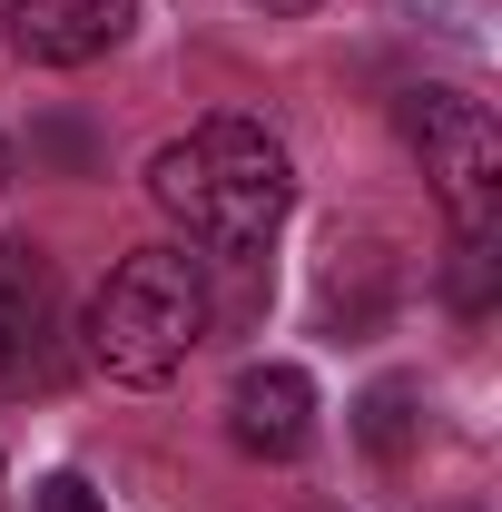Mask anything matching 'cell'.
<instances>
[{"label":"cell","mask_w":502,"mask_h":512,"mask_svg":"<svg viewBox=\"0 0 502 512\" xmlns=\"http://www.w3.org/2000/svg\"><path fill=\"white\" fill-rule=\"evenodd\" d=\"M148 197L188 227V247L266 256L286 207H296V168H286V138L266 119H197L188 138H168L148 158Z\"/></svg>","instance_id":"obj_1"},{"label":"cell","mask_w":502,"mask_h":512,"mask_svg":"<svg viewBox=\"0 0 502 512\" xmlns=\"http://www.w3.org/2000/svg\"><path fill=\"white\" fill-rule=\"evenodd\" d=\"M217 325V286L207 256L188 247H138L109 266V286L89 296V365L109 384H168L207 345Z\"/></svg>","instance_id":"obj_2"},{"label":"cell","mask_w":502,"mask_h":512,"mask_svg":"<svg viewBox=\"0 0 502 512\" xmlns=\"http://www.w3.org/2000/svg\"><path fill=\"white\" fill-rule=\"evenodd\" d=\"M404 138H414V158L434 178L453 237H493V217H502V128H493V109L463 99V89H414L404 99Z\"/></svg>","instance_id":"obj_3"},{"label":"cell","mask_w":502,"mask_h":512,"mask_svg":"<svg viewBox=\"0 0 502 512\" xmlns=\"http://www.w3.org/2000/svg\"><path fill=\"white\" fill-rule=\"evenodd\" d=\"M227 434H237V453H256V463H296V453L315 444L306 365H247V375L227 384Z\"/></svg>","instance_id":"obj_4"},{"label":"cell","mask_w":502,"mask_h":512,"mask_svg":"<svg viewBox=\"0 0 502 512\" xmlns=\"http://www.w3.org/2000/svg\"><path fill=\"white\" fill-rule=\"evenodd\" d=\"M138 20V0H10V50L40 69H89L109 60Z\"/></svg>","instance_id":"obj_5"},{"label":"cell","mask_w":502,"mask_h":512,"mask_svg":"<svg viewBox=\"0 0 502 512\" xmlns=\"http://www.w3.org/2000/svg\"><path fill=\"white\" fill-rule=\"evenodd\" d=\"M0 335H10V365H20V345L50 335V266H40V247H0Z\"/></svg>","instance_id":"obj_6"},{"label":"cell","mask_w":502,"mask_h":512,"mask_svg":"<svg viewBox=\"0 0 502 512\" xmlns=\"http://www.w3.org/2000/svg\"><path fill=\"white\" fill-rule=\"evenodd\" d=\"M414 404H424L414 384H375V394H365V444H375V453H404V444H414V424H424Z\"/></svg>","instance_id":"obj_7"},{"label":"cell","mask_w":502,"mask_h":512,"mask_svg":"<svg viewBox=\"0 0 502 512\" xmlns=\"http://www.w3.org/2000/svg\"><path fill=\"white\" fill-rule=\"evenodd\" d=\"M40 512H109V503H99L79 473H50V483H40Z\"/></svg>","instance_id":"obj_8"},{"label":"cell","mask_w":502,"mask_h":512,"mask_svg":"<svg viewBox=\"0 0 502 512\" xmlns=\"http://www.w3.org/2000/svg\"><path fill=\"white\" fill-rule=\"evenodd\" d=\"M256 10H266V20H306L315 0H256Z\"/></svg>","instance_id":"obj_9"},{"label":"cell","mask_w":502,"mask_h":512,"mask_svg":"<svg viewBox=\"0 0 502 512\" xmlns=\"http://www.w3.org/2000/svg\"><path fill=\"white\" fill-rule=\"evenodd\" d=\"M0 188H10V148H0Z\"/></svg>","instance_id":"obj_10"},{"label":"cell","mask_w":502,"mask_h":512,"mask_svg":"<svg viewBox=\"0 0 502 512\" xmlns=\"http://www.w3.org/2000/svg\"><path fill=\"white\" fill-rule=\"evenodd\" d=\"M0 375H10V335H0Z\"/></svg>","instance_id":"obj_11"}]
</instances>
